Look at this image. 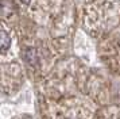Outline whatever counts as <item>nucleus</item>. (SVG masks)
Returning a JSON list of instances; mask_svg holds the SVG:
<instances>
[{
    "instance_id": "7ed1b4c3",
    "label": "nucleus",
    "mask_w": 120,
    "mask_h": 119,
    "mask_svg": "<svg viewBox=\"0 0 120 119\" xmlns=\"http://www.w3.org/2000/svg\"><path fill=\"white\" fill-rule=\"evenodd\" d=\"M20 1H22L23 4H30L31 3V0H20Z\"/></svg>"
},
{
    "instance_id": "f03ea898",
    "label": "nucleus",
    "mask_w": 120,
    "mask_h": 119,
    "mask_svg": "<svg viewBox=\"0 0 120 119\" xmlns=\"http://www.w3.org/2000/svg\"><path fill=\"white\" fill-rule=\"evenodd\" d=\"M11 37L8 35V32L6 30H1L0 31V50L1 53H6L8 49L11 48Z\"/></svg>"
},
{
    "instance_id": "20e7f679",
    "label": "nucleus",
    "mask_w": 120,
    "mask_h": 119,
    "mask_svg": "<svg viewBox=\"0 0 120 119\" xmlns=\"http://www.w3.org/2000/svg\"><path fill=\"white\" fill-rule=\"evenodd\" d=\"M15 119H20V118H15Z\"/></svg>"
},
{
    "instance_id": "f257e3e1",
    "label": "nucleus",
    "mask_w": 120,
    "mask_h": 119,
    "mask_svg": "<svg viewBox=\"0 0 120 119\" xmlns=\"http://www.w3.org/2000/svg\"><path fill=\"white\" fill-rule=\"evenodd\" d=\"M23 58L31 66L38 65L39 62V56H38V50L35 48H26L23 50Z\"/></svg>"
}]
</instances>
